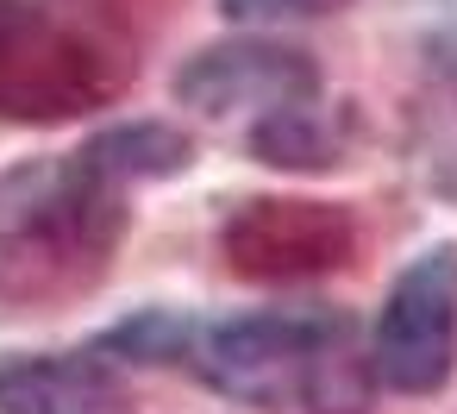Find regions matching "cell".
I'll list each match as a JSON object with an SVG mask.
<instances>
[{
  "label": "cell",
  "instance_id": "1",
  "mask_svg": "<svg viewBox=\"0 0 457 414\" xmlns=\"http://www.w3.org/2000/svg\"><path fill=\"white\" fill-rule=\"evenodd\" d=\"M176 358L245 408H307V414L370 408V364L357 358L345 314L313 308V314H251L188 326Z\"/></svg>",
  "mask_w": 457,
  "mask_h": 414
},
{
  "label": "cell",
  "instance_id": "2",
  "mask_svg": "<svg viewBox=\"0 0 457 414\" xmlns=\"http://www.w3.org/2000/svg\"><path fill=\"white\" fill-rule=\"evenodd\" d=\"M120 182L82 151L0 189V295L51 301L101 283L120 245Z\"/></svg>",
  "mask_w": 457,
  "mask_h": 414
},
{
  "label": "cell",
  "instance_id": "3",
  "mask_svg": "<svg viewBox=\"0 0 457 414\" xmlns=\"http://www.w3.org/2000/svg\"><path fill=\"white\" fill-rule=\"evenodd\" d=\"M132 76L126 45L57 0H0V120H76Z\"/></svg>",
  "mask_w": 457,
  "mask_h": 414
},
{
  "label": "cell",
  "instance_id": "4",
  "mask_svg": "<svg viewBox=\"0 0 457 414\" xmlns=\"http://www.w3.org/2000/svg\"><path fill=\"white\" fill-rule=\"evenodd\" d=\"M451 351H457V245H432L395 276L370 358L388 389L432 395L451 376Z\"/></svg>",
  "mask_w": 457,
  "mask_h": 414
},
{
  "label": "cell",
  "instance_id": "5",
  "mask_svg": "<svg viewBox=\"0 0 457 414\" xmlns=\"http://www.w3.org/2000/svg\"><path fill=\"white\" fill-rule=\"evenodd\" d=\"M220 251L251 283H307V276H326L357 258V220L332 201L263 195L226 220Z\"/></svg>",
  "mask_w": 457,
  "mask_h": 414
},
{
  "label": "cell",
  "instance_id": "6",
  "mask_svg": "<svg viewBox=\"0 0 457 414\" xmlns=\"http://www.w3.org/2000/svg\"><path fill=\"white\" fill-rule=\"evenodd\" d=\"M176 95L207 120H270L320 95V70L282 45H213L182 76Z\"/></svg>",
  "mask_w": 457,
  "mask_h": 414
},
{
  "label": "cell",
  "instance_id": "7",
  "mask_svg": "<svg viewBox=\"0 0 457 414\" xmlns=\"http://www.w3.org/2000/svg\"><path fill=\"white\" fill-rule=\"evenodd\" d=\"M0 414H132V389L95 351H20L0 364Z\"/></svg>",
  "mask_w": 457,
  "mask_h": 414
},
{
  "label": "cell",
  "instance_id": "8",
  "mask_svg": "<svg viewBox=\"0 0 457 414\" xmlns=\"http://www.w3.org/2000/svg\"><path fill=\"white\" fill-rule=\"evenodd\" d=\"M88 157L113 176V182H132V176H176L188 164V139L170 132V126H113L88 145Z\"/></svg>",
  "mask_w": 457,
  "mask_h": 414
},
{
  "label": "cell",
  "instance_id": "9",
  "mask_svg": "<svg viewBox=\"0 0 457 414\" xmlns=\"http://www.w3.org/2000/svg\"><path fill=\"white\" fill-rule=\"evenodd\" d=\"M251 145H257V157L276 164V170H326V164H332V132L313 120V101L257 120Z\"/></svg>",
  "mask_w": 457,
  "mask_h": 414
},
{
  "label": "cell",
  "instance_id": "10",
  "mask_svg": "<svg viewBox=\"0 0 457 414\" xmlns=\"http://www.w3.org/2000/svg\"><path fill=\"white\" fill-rule=\"evenodd\" d=\"M220 7L245 26H276V20H320V13H338L351 0H220Z\"/></svg>",
  "mask_w": 457,
  "mask_h": 414
}]
</instances>
